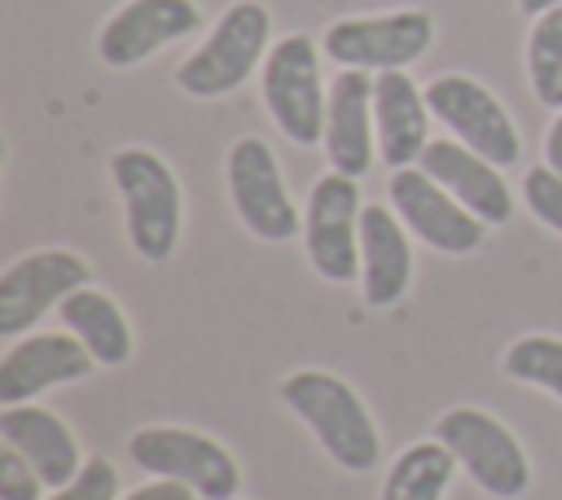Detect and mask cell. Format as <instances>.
I'll return each mask as SVG.
<instances>
[{
	"label": "cell",
	"mask_w": 562,
	"mask_h": 500,
	"mask_svg": "<svg viewBox=\"0 0 562 500\" xmlns=\"http://www.w3.org/2000/svg\"><path fill=\"white\" fill-rule=\"evenodd\" d=\"M435 39V22L426 9H395L378 18H342L325 31L321 48L342 70H404Z\"/></svg>",
	"instance_id": "cell-7"
},
{
	"label": "cell",
	"mask_w": 562,
	"mask_h": 500,
	"mask_svg": "<svg viewBox=\"0 0 562 500\" xmlns=\"http://www.w3.org/2000/svg\"><path fill=\"white\" fill-rule=\"evenodd\" d=\"M110 175L123 193V211H127V237L132 250L149 263H162L176 241H180V184L176 171L154 154V149H119L110 158Z\"/></svg>",
	"instance_id": "cell-3"
},
{
	"label": "cell",
	"mask_w": 562,
	"mask_h": 500,
	"mask_svg": "<svg viewBox=\"0 0 562 500\" xmlns=\"http://www.w3.org/2000/svg\"><path fill=\"white\" fill-rule=\"evenodd\" d=\"M417 167L439 180L465 211H474L483 224H505L514 215V193L501 180V167L483 154L465 149L461 140H430L417 158Z\"/></svg>",
	"instance_id": "cell-16"
},
{
	"label": "cell",
	"mask_w": 562,
	"mask_h": 500,
	"mask_svg": "<svg viewBox=\"0 0 562 500\" xmlns=\"http://www.w3.org/2000/svg\"><path fill=\"white\" fill-rule=\"evenodd\" d=\"M127 452L154 478H176V482L193 487L202 500H237V491H241V469L228 456V447H220L215 439H206L198 430L149 425L127 439Z\"/></svg>",
	"instance_id": "cell-6"
},
{
	"label": "cell",
	"mask_w": 562,
	"mask_h": 500,
	"mask_svg": "<svg viewBox=\"0 0 562 500\" xmlns=\"http://www.w3.org/2000/svg\"><path fill=\"white\" fill-rule=\"evenodd\" d=\"M522 197H527V211H531L544 228L562 232V175H558L549 162L527 171V180H522Z\"/></svg>",
	"instance_id": "cell-24"
},
{
	"label": "cell",
	"mask_w": 562,
	"mask_h": 500,
	"mask_svg": "<svg viewBox=\"0 0 562 500\" xmlns=\"http://www.w3.org/2000/svg\"><path fill=\"white\" fill-rule=\"evenodd\" d=\"M88 285V263L70 250H35L0 272V333H26L48 307H61Z\"/></svg>",
	"instance_id": "cell-12"
},
{
	"label": "cell",
	"mask_w": 562,
	"mask_h": 500,
	"mask_svg": "<svg viewBox=\"0 0 562 500\" xmlns=\"http://www.w3.org/2000/svg\"><path fill=\"white\" fill-rule=\"evenodd\" d=\"M527 79L540 105L562 110V4L540 13L527 35Z\"/></svg>",
	"instance_id": "cell-22"
},
{
	"label": "cell",
	"mask_w": 562,
	"mask_h": 500,
	"mask_svg": "<svg viewBox=\"0 0 562 500\" xmlns=\"http://www.w3.org/2000/svg\"><path fill=\"white\" fill-rule=\"evenodd\" d=\"M360 276H364L369 307H391L408 289V276H413L408 237L400 228V215H391L386 206L360 211Z\"/></svg>",
	"instance_id": "cell-19"
},
{
	"label": "cell",
	"mask_w": 562,
	"mask_h": 500,
	"mask_svg": "<svg viewBox=\"0 0 562 500\" xmlns=\"http://www.w3.org/2000/svg\"><path fill=\"white\" fill-rule=\"evenodd\" d=\"M435 439L457 456V465L496 500H514L531 482L527 452L518 439L483 408H448L435 421Z\"/></svg>",
	"instance_id": "cell-4"
},
{
	"label": "cell",
	"mask_w": 562,
	"mask_h": 500,
	"mask_svg": "<svg viewBox=\"0 0 562 500\" xmlns=\"http://www.w3.org/2000/svg\"><path fill=\"white\" fill-rule=\"evenodd\" d=\"M281 404L307 421V430L316 434V443L351 474H364L378 465L382 456V443H378V430L360 404V395L334 377V373H321V368H299L281 382Z\"/></svg>",
	"instance_id": "cell-1"
},
{
	"label": "cell",
	"mask_w": 562,
	"mask_h": 500,
	"mask_svg": "<svg viewBox=\"0 0 562 500\" xmlns=\"http://www.w3.org/2000/svg\"><path fill=\"white\" fill-rule=\"evenodd\" d=\"M193 496H198L193 487H184V482H176V478H158V482H145V487L127 491L123 500H193Z\"/></svg>",
	"instance_id": "cell-27"
},
{
	"label": "cell",
	"mask_w": 562,
	"mask_h": 500,
	"mask_svg": "<svg viewBox=\"0 0 562 500\" xmlns=\"http://www.w3.org/2000/svg\"><path fill=\"white\" fill-rule=\"evenodd\" d=\"M92 351L75 333H31L9 346L0 364V404H26L48 386H66L92 373Z\"/></svg>",
	"instance_id": "cell-14"
},
{
	"label": "cell",
	"mask_w": 562,
	"mask_h": 500,
	"mask_svg": "<svg viewBox=\"0 0 562 500\" xmlns=\"http://www.w3.org/2000/svg\"><path fill=\"white\" fill-rule=\"evenodd\" d=\"M373 79L369 70H338L329 83V105H325V154L329 167L342 175H364L373 167Z\"/></svg>",
	"instance_id": "cell-15"
},
{
	"label": "cell",
	"mask_w": 562,
	"mask_h": 500,
	"mask_svg": "<svg viewBox=\"0 0 562 500\" xmlns=\"http://www.w3.org/2000/svg\"><path fill=\"white\" fill-rule=\"evenodd\" d=\"M228 197H233V211L237 219L263 237V241H290L299 228H303V215L294 211L290 193H285V180H281V167L268 149L263 136H241L233 140L228 149Z\"/></svg>",
	"instance_id": "cell-10"
},
{
	"label": "cell",
	"mask_w": 562,
	"mask_h": 500,
	"mask_svg": "<svg viewBox=\"0 0 562 500\" xmlns=\"http://www.w3.org/2000/svg\"><path fill=\"white\" fill-rule=\"evenodd\" d=\"M272 13L259 0H237L220 13L211 35L176 66V83L189 96H224L250 79V70L268 57Z\"/></svg>",
	"instance_id": "cell-2"
},
{
	"label": "cell",
	"mask_w": 562,
	"mask_h": 500,
	"mask_svg": "<svg viewBox=\"0 0 562 500\" xmlns=\"http://www.w3.org/2000/svg\"><path fill=\"white\" fill-rule=\"evenodd\" d=\"M263 105L272 123L294 145H316L325 136L329 88L321 79L316 44L307 35H285L263 57Z\"/></svg>",
	"instance_id": "cell-5"
},
{
	"label": "cell",
	"mask_w": 562,
	"mask_h": 500,
	"mask_svg": "<svg viewBox=\"0 0 562 500\" xmlns=\"http://www.w3.org/2000/svg\"><path fill=\"white\" fill-rule=\"evenodd\" d=\"M452 465H457V456L439 439L413 443L395 456V465L382 482V500H443V491L452 482Z\"/></svg>",
	"instance_id": "cell-21"
},
{
	"label": "cell",
	"mask_w": 562,
	"mask_h": 500,
	"mask_svg": "<svg viewBox=\"0 0 562 500\" xmlns=\"http://www.w3.org/2000/svg\"><path fill=\"white\" fill-rule=\"evenodd\" d=\"M505 377L527 382V386H544L549 395L562 399V338L549 333H527L505 351Z\"/></svg>",
	"instance_id": "cell-23"
},
{
	"label": "cell",
	"mask_w": 562,
	"mask_h": 500,
	"mask_svg": "<svg viewBox=\"0 0 562 500\" xmlns=\"http://www.w3.org/2000/svg\"><path fill=\"white\" fill-rule=\"evenodd\" d=\"M202 26V13L193 0H127L97 35V57L114 70L140 66L158 48L193 35Z\"/></svg>",
	"instance_id": "cell-13"
},
{
	"label": "cell",
	"mask_w": 562,
	"mask_h": 500,
	"mask_svg": "<svg viewBox=\"0 0 562 500\" xmlns=\"http://www.w3.org/2000/svg\"><path fill=\"white\" fill-rule=\"evenodd\" d=\"M544 162L562 175V110H558V118L549 123V136H544Z\"/></svg>",
	"instance_id": "cell-28"
},
{
	"label": "cell",
	"mask_w": 562,
	"mask_h": 500,
	"mask_svg": "<svg viewBox=\"0 0 562 500\" xmlns=\"http://www.w3.org/2000/svg\"><path fill=\"white\" fill-rule=\"evenodd\" d=\"M40 487L44 478L35 474V465L22 452L4 447L0 452V500H40Z\"/></svg>",
	"instance_id": "cell-26"
},
{
	"label": "cell",
	"mask_w": 562,
	"mask_h": 500,
	"mask_svg": "<svg viewBox=\"0 0 562 500\" xmlns=\"http://www.w3.org/2000/svg\"><path fill=\"white\" fill-rule=\"evenodd\" d=\"M373 127H378V149L386 167H408L422 158L426 127H430V105L426 92L404 75V70H382L373 79Z\"/></svg>",
	"instance_id": "cell-17"
},
{
	"label": "cell",
	"mask_w": 562,
	"mask_h": 500,
	"mask_svg": "<svg viewBox=\"0 0 562 500\" xmlns=\"http://www.w3.org/2000/svg\"><path fill=\"white\" fill-rule=\"evenodd\" d=\"M61 320L70 325V333L92 351L97 364H123L132 355V329L127 316L119 311V303L101 289H75L61 303Z\"/></svg>",
	"instance_id": "cell-20"
},
{
	"label": "cell",
	"mask_w": 562,
	"mask_h": 500,
	"mask_svg": "<svg viewBox=\"0 0 562 500\" xmlns=\"http://www.w3.org/2000/svg\"><path fill=\"white\" fill-rule=\"evenodd\" d=\"M360 184L356 175L325 171L307 193L303 241L307 259L325 281L347 285L360 272Z\"/></svg>",
	"instance_id": "cell-9"
},
{
	"label": "cell",
	"mask_w": 562,
	"mask_h": 500,
	"mask_svg": "<svg viewBox=\"0 0 562 500\" xmlns=\"http://www.w3.org/2000/svg\"><path fill=\"white\" fill-rule=\"evenodd\" d=\"M426 105L430 114L474 154H483L496 167H514L522 154L518 127L505 114V105L470 75H439L426 83Z\"/></svg>",
	"instance_id": "cell-8"
},
{
	"label": "cell",
	"mask_w": 562,
	"mask_h": 500,
	"mask_svg": "<svg viewBox=\"0 0 562 500\" xmlns=\"http://www.w3.org/2000/svg\"><path fill=\"white\" fill-rule=\"evenodd\" d=\"M0 434H4V447L22 452L35 474L44 478V487H66L83 461H79V443L75 434L66 430L61 417H53L48 408H35V404H4L0 412Z\"/></svg>",
	"instance_id": "cell-18"
},
{
	"label": "cell",
	"mask_w": 562,
	"mask_h": 500,
	"mask_svg": "<svg viewBox=\"0 0 562 500\" xmlns=\"http://www.w3.org/2000/svg\"><path fill=\"white\" fill-rule=\"evenodd\" d=\"M514 4H518V9L527 13V18H540V13H549V9H558L562 0H514Z\"/></svg>",
	"instance_id": "cell-29"
},
{
	"label": "cell",
	"mask_w": 562,
	"mask_h": 500,
	"mask_svg": "<svg viewBox=\"0 0 562 500\" xmlns=\"http://www.w3.org/2000/svg\"><path fill=\"white\" fill-rule=\"evenodd\" d=\"M48 500H119V474L105 456H88L83 469L66 487H57Z\"/></svg>",
	"instance_id": "cell-25"
},
{
	"label": "cell",
	"mask_w": 562,
	"mask_h": 500,
	"mask_svg": "<svg viewBox=\"0 0 562 500\" xmlns=\"http://www.w3.org/2000/svg\"><path fill=\"white\" fill-rule=\"evenodd\" d=\"M386 193H391V206L395 215L426 241L435 246L439 254H470L483 246V232L487 224L465 211L439 180H430L422 167H400L391 171L386 180Z\"/></svg>",
	"instance_id": "cell-11"
}]
</instances>
